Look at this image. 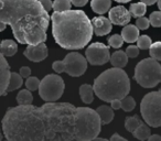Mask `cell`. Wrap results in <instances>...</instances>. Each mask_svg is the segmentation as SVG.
I'll use <instances>...</instances> for the list:
<instances>
[{
    "label": "cell",
    "mask_w": 161,
    "mask_h": 141,
    "mask_svg": "<svg viewBox=\"0 0 161 141\" xmlns=\"http://www.w3.org/2000/svg\"><path fill=\"white\" fill-rule=\"evenodd\" d=\"M101 128L96 110L55 101L8 108L3 119L9 141H90L101 133Z\"/></svg>",
    "instance_id": "1"
},
{
    "label": "cell",
    "mask_w": 161,
    "mask_h": 141,
    "mask_svg": "<svg viewBox=\"0 0 161 141\" xmlns=\"http://www.w3.org/2000/svg\"><path fill=\"white\" fill-rule=\"evenodd\" d=\"M0 22L21 44H39L47 40L50 16L39 0H0Z\"/></svg>",
    "instance_id": "2"
},
{
    "label": "cell",
    "mask_w": 161,
    "mask_h": 141,
    "mask_svg": "<svg viewBox=\"0 0 161 141\" xmlns=\"http://www.w3.org/2000/svg\"><path fill=\"white\" fill-rule=\"evenodd\" d=\"M50 19L54 40L63 49H83L92 40L93 25L83 10L54 11Z\"/></svg>",
    "instance_id": "3"
},
{
    "label": "cell",
    "mask_w": 161,
    "mask_h": 141,
    "mask_svg": "<svg viewBox=\"0 0 161 141\" xmlns=\"http://www.w3.org/2000/svg\"><path fill=\"white\" fill-rule=\"evenodd\" d=\"M93 89L99 99L107 103L114 99H123L130 92L129 77L119 67L106 69L94 81Z\"/></svg>",
    "instance_id": "4"
},
{
    "label": "cell",
    "mask_w": 161,
    "mask_h": 141,
    "mask_svg": "<svg viewBox=\"0 0 161 141\" xmlns=\"http://www.w3.org/2000/svg\"><path fill=\"white\" fill-rule=\"evenodd\" d=\"M136 82L143 88H153L161 83V65L152 57L143 58L136 65L134 75Z\"/></svg>",
    "instance_id": "5"
},
{
    "label": "cell",
    "mask_w": 161,
    "mask_h": 141,
    "mask_svg": "<svg viewBox=\"0 0 161 141\" xmlns=\"http://www.w3.org/2000/svg\"><path fill=\"white\" fill-rule=\"evenodd\" d=\"M140 112L148 126L161 127V90L148 93L143 97L140 103Z\"/></svg>",
    "instance_id": "6"
},
{
    "label": "cell",
    "mask_w": 161,
    "mask_h": 141,
    "mask_svg": "<svg viewBox=\"0 0 161 141\" xmlns=\"http://www.w3.org/2000/svg\"><path fill=\"white\" fill-rule=\"evenodd\" d=\"M65 84L61 76L49 74L41 79L39 86V95L45 101H56L64 93Z\"/></svg>",
    "instance_id": "7"
},
{
    "label": "cell",
    "mask_w": 161,
    "mask_h": 141,
    "mask_svg": "<svg viewBox=\"0 0 161 141\" xmlns=\"http://www.w3.org/2000/svg\"><path fill=\"white\" fill-rule=\"evenodd\" d=\"M65 65V73L69 76L78 77L87 69V60L77 52H71L63 60Z\"/></svg>",
    "instance_id": "8"
},
{
    "label": "cell",
    "mask_w": 161,
    "mask_h": 141,
    "mask_svg": "<svg viewBox=\"0 0 161 141\" xmlns=\"http://www.w3.org/2000/svg\"><path fill=\"white\" fill-rule=\"evenodd\" d=\"M85 56L91 65H104L110 60L109 47L102 42H95L86 49Z\"/></svg>",
    "instance_id": "9"
},
{
    "label": "cell",
    "mask_w": 161,
    "mask_h": 141,
    "mask_svg": "<svg viewBox=\"0 0 161 141\" xmlns=\"http://www.w3.org/2000/svg\"><path fill=\"white\" fill-rule=\"evenodd\" d=\"M23 54L28 60L32 62H41L47 58V46L44 42H41L39 44H28Z\"/></svg>",
    "instance_id": "10"
},
{
    "label": "cell",
    "mask_w": 161,
    "mask_h": 141,
    "mask_svg": "<svg viewBox=\"0 0 161 141\" xmlns=\"http://www.w3.org/2000/svg\"><path fill=\"white\" fill-rule=\"evenodd\" d=\"M110 22L116 25H126L129 23L131 19L129 10H127L123 6H117L109 10V18Z\"/></svg>",
    "instance_id": "11"
},
{
    "label": "cell",
    "mask_w": 161,
    "mask_h": 141,
    "mask_svg": "<svg viewBox=\"0 0 161 141\" xmlns=\"http://www.w3.org/2000/svg\"><path fill=\"white\" fill-rule=\"evenodd\" d=\"M10 66L8 64L6 56L0 52V97L7 94V86L10 79Z\"/></svg>",
    "instance_id": "12"
},
{
    "label": "cell",
    "mask_w": 161,
    "mask_h": 141,
    "mask_svg": "<svg viewBox=\"0 0 161 141\" xmlns=\"http://www.w3.org/2000/svg\"><path fill=\"white\" fill-rule=\"evenodd\" d=\"M93 32L98 36H104L108 34L113 29V23L109 19L105 17H95L92 19Z\"/></svg>",
    "instance_id": "13"
},
{
    "label": "cell",
    "mask_w": 161,
    "mask_h": 141,
    "mask_svg": "<svg viewBox=\"0 0 161 141\" xmlns=\"http://www.w3.org/2000/svg\"><path fill=\"white\" fill-rule=\"evenodd\" d=\"M121 36L125 42L135 43L139 38V29L136 27V24H126L121 30Z\"/></svg>",
    "instance_id": "14"
},
{
    "label": "cell",
    "mask_w": 161,
    "mask_h": 141,
    "mask_svg": "<svg viewBox=\"0 0 161 141\" xmlns=\"http://www.w3.org/2000/svg\"><path fill=\"white\" fill-rule=\"evenodd\" d=\"M96 112H97V115H98L99 119H101L102 125H108V123L112 122V120L114 119L113 108L107 105L99 106L96 109Z\"/></svg>",
    "instance_id": "15"
},
{
    "label": "cell",
    "mask_w": 161,
    "mask_h": 141,
    "mask_svg": "<svg viewBox=\"0 0 161 141\" xmlns=\"http://www.w3.org/2000/svg\"><path fill=\"white\" fill-rule=\"evenodd\" d=\"M110 63L114 67H119L123 68L127 65L128 62V56L126 54V52L124 51H116L113 53V55L110 56Z\"/></svg>",
    "instance_id": "16"
},
{
    "label": "cell",
    "mask_w": 161,
    "mask_h": 141,
    "mask_svg": "<svg viewBox=\"0 0 161 141\" xmlns=\"http://www.w3.org/2000/svg\"><path fill=\"white\" fill-rule=\"evenodd\" d=\"M18 51V44L12 40H3L0 43V52L5 56H14Z\"/></svg>",
    "instance_id": "17"
},
{
    "label": "cell",
    "mask_w": 161,
    "mask_h": 141,
    "mask_svg": "<svg viewBox=\"0 0 161 141\" xmlns=\"http://www.w3.org/2000/svg\"><path fill=\"white\" fill-rule=\"evenodd\" d=\"M112 6V0H92L91 1V7L93 11L98 14H104L110 9Z\"/></svg>",
    "instance_id": "18"
},
{
    "label": "cell",
    "mask_w": 161,
    "mask_h": 141,
    "mask_svg": "<svg viewBox=\"0 0 161 141\" xmlns=\"http://www.w3.org/2000/svg\"><path fill=\"white\" fill-rule=\"evenodd\" d=\"M94 89L93 86L88 84H84L80 87V96L84 104H91L94 100Z\"/></svg>",
    "instance_id": "19"
},
{
    "label": "cell",
    "mask_w": 161,
    "mask_h": 141,
    "mask_svg": "<svg viewBox=\"0 0 161 141\" xmlns=\"http://www.w3.org/2000/svg\"><path fill=\"white\" fill-rule=\"evenodd\" d=\"M23 81H22V76L19 75L18 73H11L10 74V79H9V83L7 86V93L14 92V90L18 89L22 86Z\"/></svg>",
    "instance_id": "20"
},
{
    "label": "cell",
    "mask_w": 161,
    "mask_h": 141,
    "mask_svg": "<svg viewBox=\"0 0 161 141\" xmlns=\"http://www.w3.org/2000/svg\"><path fill=\"white\" fill-rule=\"evenodd\" d=\"M131 133L135 138L139 139V140H148V138L150 136V128L147 123H141Z\"/></svg>",
    "instance_id": "21"
},
{
    "label": "cell",
    "mask_w": 161,
    "mask_h": 141,
    "mask_svg": "<svg viewBox=\"0 0 161 141\" xmlns=\"http://www.w3.org/2000/svg\"><path fill=\"white\" fill-rule=\"evenodd\" d=\"M17 101L19 105H31L33 101V96L31 94V90L22 89L17 95Z\"/></svg>",
    "instance_id": "22"
},
{
    "label": "cell",
    "mask_w": 161,
    "mask_h": 141,
    "mask_svg": "<svg viewBox=\"0 0 161 141\" xmlns=\"http://www.w3.org/2000/svg\"><path fill=\"white\" fill-rule=\"evenodd\" d=\"M147 11V6L143 3H132L130 6L129 12L134 18H139V17H143Z\"/></svg>",
    "instance_id": "23"
},
{
    "label": "cell",
    "mask_w": 161,
    "mask_h": 141,
    "mask_svg": "<svg viewBox=\"0 0 161 141\" xmlns=\"http://www.w3.org/2000/svg\"><path fill=\"white\" fill-rule=\"evenodd\" d=\"M142 123V121L138 118L137 116H132V117H127L125 120V128L128 130L129 132H134L139 126Z\"/></svg>",
    "instance_id": "24"
},
{
    "label": "cell",
    "mask_w": 161,
    "mask_h": 141,
    "mask_svg": "<svg viewBox=\"0 0 161 141\" xmlns=\"http://www.w3.org/2000/svg\"><path fill=\"white\" fill-rule=\"evenodd\" d=\"M121 101V109L124 110V111H131V110L135 109V107H136V101H135L134 97L131 96H125L123 99H120Z\"/></svg>",
    "instance_id": "25"
},
{
    "label": "cell",
    "mask_w": 161,
    "mask_h": 141,
    "mask_svg": "<svg viewBox=\"0 0 161 141\" xmlns=\"http://www.w3.org/2000/svg\"><path fill=\"white\" fill-rule=\"evenodd\" d=\"M71 1L69 0H54L53 3V9L54 11H66L71 9Z\"/></svg>",
    "instance_id": "26"
},
{
    "label": "cell",
    "mask_w": 161,
    "mask_h": 141,
    "mask_svg": "<svg viewBox=\"0 0 161 141\" xmlns=\"http://www.w3.org/2000/svg\"><path fill=\"white\" fill-rule=\"evenodd\" d=\"M150 57L154 58L157 61H161V42H154L149 47Z\"/></svg>",
    "instance_id": "27"
},
{
    "label": "cell",
    "mask_w": 161,
    "mask_h": 141,
    "mask_svg": "<svg viewBox=\"0 0 161 141\" xmlns=\"http://www.w3.org/2000/svg\"><path fill=\"white\" fill-rule=\"evenodd\" d=\"M123 43H124V39L121 36V34H114V35L108 38V44H109L110 47L119 49V47H121Z\"/></svg>",
    "instance_id": "28"
},
{
    "label": "cell",
    "mask_w": 161,
    "mask_h": 141,
    "mask_svg": "<svg viewBox=\"0 0 161 141\" xmlns=\"http://www.w3.org/2000/svg\"><path fill=\"white\" fill-rule=\"evenodd\" d=\"M152 42L150 36L148 35H139L138 40H137V46L140 50H147L151 46Z\"/></svg>",
    "instance_id": "29"
},
{
    "label": "cell",
    "mask_w": 161,
    "mask_h": 141,
    "mask_svg": "<svg viewBox=\"0 0 161 141\" xmlns=\"http://www.w3.org/2000/svg\"><path fill=\"white\" fill-rule=\"evenodd\" d=\"M40 79H38V77H33V76H29L28 77V79L25 81V87H27V89L31 90V92H33V90H36L39 89V86H40Z\"/></svg>",
    "instance_id": "30"
},
{
    "label": "cell",
    "mask_w": 161,
    "mask_h": 141,
    "mask_svg": "<svg viewBox=\"0 0 161 141\" xmlns=\"http://www.w3.org/2000/svg\"><path fill=\"white\" fill-rule=\"evenodd\" d=\"M150 24L154 28L161 27V11H153L149 17Z\"/></svg>",
    "instance_id": "31"
},
{
    "label": "cell",
    "mask_w": 161,
    "mask_h": 141,
    "mask_svg": "<svg viewBox=\"0 0 161 141\" xmlns=\"http://www.w3.org/2000/svg\"><path fill=\"white\" fill-rule=\"evenodd\" d=\"M150 25V21L149 19L145 18V17H139L136 21V27L139 30H147Z\"/></svg>",
    "instance_id": "32"
},
{
    "label": "cell",
    "mask_w": 161,
    "mask_h": 141,
    "mask_svg": "<svg viewBox=\"0 0 161 141\" xmlns=\"http://www.w3.org/2000/svg\"><path fill=\"white\" fill-rule=\"evenodd\" d=\"M126 54H127L128 57L135 58L139 55V47L136 45H129V46L126 49Z\"/></svg>",
    "instance_id": "33"
},
{
    "label": "cell",
    "mask_w": 161,
    "mask_h": 141,
    "mask_svg": "<svg viewBox=\"0 0 161 141\" xmlns=\"http://www.w3.org/2000/svg\"><path fill=\"white\" fill-rule=\"evenodd\" d=\"M52 68L53 71H55L56 73H63L65 72V65L63 61H55V62L52 64Z\"/></svg>",
    "instance_id": "34"
},
{
    "label": "cell",
    "mask_w": 161,
    "mask_h": 141,
    "mask_svg": "<svg viewBox=\"0 0 161 141\" xmlns=\"http://www.w3.org/2000/svg\"><path fill=\"white\" fill-rule=\"evenodd\" d=\"M39 1H40V3L42 5V7L44 8L47 12L53 8V3H52L51 0H39Z\"/></svg>",
    "instance_id": "35"
},
{
    "label": "cell",
    "mask_w": 161,
    "mask_h": 141,
    "mask_svg": "<svg viewBox=\"0 0 161 141\" xmlns=\"http://www.w3.org/2000/svg\"><path fill=\"white\" fill-rule=\"evenodd\" d=\"M20 75L22 76V79H28L31 75V69L28 66H22L20 68Z\"/></svg>",
    "instance_id": "36"
},
{
    "label": "cell",
    "mask_w": 161,
    "mask_h": 141,
    "mask_svg": "<svg viewBox=\"0 0 161 141\" xmlns=\"http://www.w3.org/2000/svg\"><path fill=\"white\" fill-rule=\"evenodd\" d=\"M71 3L75 7H84L87 3L88 0H69Z\"/></svg>",
    "instance_id": "37"
},
{
    "label": "cell",
    "mask_w": 161,
    "mask_h": 141,
    "mask_svg": "<svg viewBox=\"0 0 161 141\" xmlns=\"http://www.w3.org/2000/svg\"><path fill=\"white\" fill-rule=\"evenodd\" d=\"M110 106H112L113 109H120L121 108V101L120 99H114V100L110 101Z\"/></svg>",
    "instance_id": "38"
},
{
    "label": "cell",
    "mask_w": 161,
    "mask_h": 141,
    "mask_svg": "<svg viewBox=\"0 0 161 141\" xmlns=\"http://www.w3.org/2000/svg\"><path fill=\"white\" fill-rule=\"evenodd\" d=\"M110 141H126V139L123 138L121 136H119L118 133H115L110 137Z\"/></svg>",
    "instance_id": "39"
},
{
    "label": "cell",
    "mask_w": 161,
    "mask_h": 141,
    "mask_svg": "<svg viewBox=\"0 0 161 141\" xmlns=\"http://www.w3.org/2000/svg\"><path fill=\"white\" fill-rule=\"evenodd\" d=\"M148 140L149 141H161V136H159V134H150Z\"/></svg>",
    "instance_id": "40"
},
{
    "label": "cell",
    "mask_w": 161,
    "mask_h": 141,
    "mask_svg": "<svg viewBox=\"0 0 161 141\" xmlns=\"http://www.w3.org/2000/svg\"><path fill=\"white\" fill-rule=\"evenodd\" d=\"M140 1L145 3L146 6H151V5H154L158 0H140Z\"/></svg>",
    "instance_id": "41"
},
{
    "label": "cell",
    "mask_w": 161,
    "mask_h": 141,
    "mask_svg": "<svg viewBox=\"0 0 161 141\" xmlns=\"http://www.w3.org/2000/svg\"><path fill=\"white\" fill-rule=\"evenodd\" d=\"M7 23H5V22H0V32L1 31H5L6 30V28H7Z\"/></svg>",
    "instance_id": "42"
},
{
    "label": "cell",
    "mask_w": 161,
    "mask_h": 141,
    "mask_svg": "<svg viewBox=\"0 0 161 141\" xmlns=\"http://www.w3.org/2000/svg\"><path fill=\"white\" fill-rule=\"evenodd\" d=\"M115 1H117V3H129L130 0H115Z\"/></svg>",
    "instance_id": "43"
},
{
    "label": "cell",
    "mask_w": 161,
    "mask_h": 141,
    "mask_svg": "<svg viewBox=\"0 0 161 141\" xmlns=\"http://www.w3.org/2000/svg\"><path fill=\"white\" fill-rule=\"evenodd\" d=\"M157 3H158V8L160 9V11H161V0H158V1H157Z\"/></svg>",
    "instance_id": "44"
},
{
    "label": "cell",
    "mask_w": 161,
    "mask_h": 141,
    "mask_svg": "<svg viewBox=\"0 0 161 141\" xmlns=\"http://www.w3.org/2000/svg\"><path fill=\"white\" fill-rule=\"evenodd\" d=\"M3 133H1V131H0V141L3 140Z\"/></svg>",
    "instance_id": "45"
},
{
    "label": "cell",
    "mask_w": 161,
    "mask_h": 141,
    "mask_svg": "<svg viewBox=\"0 0 161 141\" xmlns=\"http://www.w3.org/2000/svg\"><path fill=\"white\" fill-rule=\"evenodd\" d=\"M159 90H161V88H160V89H159Z\"/></svg>",
    "instance_id": "46"
},
{
    "label": "cell",
    "mask_w": 161,
    "mask_h": 141,
    "mask_svg": "<svg viewBox=\"0 0 161 141\" xmlns=\"http://www.w3.org/2000/svg\"><path fill=\"white\" fill-rule=\"evenodd\" d=\"M0 43H1V42H0Z\"/></svg>",
    "instance_id": "47"
}]
</instances>
